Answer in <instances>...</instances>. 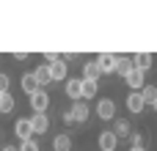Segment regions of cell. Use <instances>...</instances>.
I'll use <instances>...</instances> for the list:
<instances>
[{
    "mask_svg": "<svg viewBox=\"0 0 157 151\" xmlns=\"http://www.w3.org/2000/svg\"><path fill=\"white\" fill-rule=\"evenodd\" d=\"M116 146H119V138L113 135V129H105L99 135V151H116Z\"/></svg>",
    "mask_w": 157,
    "mask_h": 151,
    "instance_id": "9c48e42d",
    "label": "cell"
},
{
    "mask_svg": "<svg viewBox=\"0 0 157 151\" xmlns=\"http://www.w3.org/2000/svg\"><path fill=\"white\" fill-rule=\"evenodd\" d=\"M17 107V102H14V96L11 94H0V113L6 116V113H11Z\"/></svg>",
    "mask_w": 157,
    "mask_h": 151,
    "instance_id": "d6986e66",
    "label": "cell"
},
{
    "mask_svg": "<svg viewBox=\"0 0 157 151\" xmlns=\"http://www.w3.org/2000/svg\"><path fill=\"white\" fill-rule=\"evenodd\" d=\"M141 96H144V102H146V105H155V102H157V88L146 83V85H144V91H141Z\"/></svg>",
    "mask_w": 157,
    "mask_h": 151,
    "instance_id": "44dd1931",
    "label": "cell"
},
{
    "mask_svg": "<svg viewBox=\"0 0 157 151\" xmlns=\"http://www.w3.org/2000/svg\"><path fill=\"white\" fill-rule=\"evenodd\" d=\"M97 116H99L102 121H113V118H116V105H113V99H99V102H97Z\"/></svg>",
    "mask_w": 157,
    "mask_h": 151,
    "instance_id": "3957f363",
    "label": "cell"
},
{
    "mask_svg": "<svg viewBox=\"0 0 157 151\" xmlns=\"http://www.w3.org/2000/svg\"><path fill=\"white\" fill-rule=\"evenodd\" d=\"M30 124H33V132H36V135H47V129H50V118H47V113H33Z\"/></svg>",
    "mask_w": 157,
    "mask_h": 151,
    "instance_id": "30bf717a",
    "label": "cell"
},
{
    "mask_svg": "<svg viewBox=\"0 0 157 151\" xmlns=\"http://www.w3.org/2000/svg\"><path fill=\"white\" fill-rule=\"evenodd\" d=\"M152 110H155V113H157V102H155V105H152Z\"/></svg>",
    "mask_w": 157,
    "mask_h": 151,
    "instance_id": "4316f807",
    "label": "cell"
},
{
    "mask_svg": "<svg viewBox=\"0 0 157 151\" xmlns=\"http://www.w3.org/2000/svg\"><path fill=\"white\" fill-rule=\"evenodd\" d=\"M132 69H135V58H124V55H121V61H119V74L127 77Z\"/></svg>",
    "mask_w": 157,
    "mask_h": 151,
    "instance_id": "ffe728a7",
    "label": "cell"
},
{
    "mask_svg": "<svg viewBox=\"0 0 157 151\" xmlns=\"http://www.w3.org/2000/svg\"><path fill=\"white\" fill-rule=\"evenodd\" d=\"M58 61H63V55H58V52H44V66H55Z\"/></svg>",
    "mask_w": 157,
    "mask_h": 151,
    "instance_id": "7402d4cb",
    "label": "cell"
},
{
    "mask_svg": "<svg viewBox=\"0 0 157 151\" xmlns=\"http://www.w3.org/2000/svg\"><path fill=\"white\" fill-rule=\"evenodd\" d=\"M72 116H75V121H77V124H86V121H88V116H91V110H88V105H86V102H75V105H72Z\"/></svg>",
    "mask_w": 157,
    "mask_h": 151,
    "instance_id": "7c38bea8",
    "label": "cell"
},
{
    "mask_svg": "<svg viewBox=\"0 0 157 151\" xmlns=\"http://www.w3.org/2000/svg\"><path fill=\"white\" fill-rule=\"evenodd\" d=\"M63 124H69V127H72V124H77V121H75V116H72V107H69V110H63Z\"/></svg>",
    "mask_w": 157,
    "mask_h": 151,
    "instance_id": "d4e9b609",
    "label": "cell"
},
{
    "mask_svg": "<svg viewBox=\"0 0 157 151\" xmlns=\"http://www.w3.org/2000/svg\"><path fill=\"white\" fill-rule=\"evenodd\" d=\"M97 91H99V83H94V80H83V99H94Z\"/></svg>",
    "mask_w": 157,
    "mask_h": 151,
    "instance_id": "ac0fdd59",
    "label": "cell"
},
{
    "mask_svg": "<svg viewBox=\"0 0 157 151\" xmlns=\"http://www.w3.org/2000/svg\"><path fill=\"white\" fill-rule=\"evenodd\" d=\"M152 63H155V55H152V52H138V55H135V69L149 72V69H152Z\"/></svg>",
    "mask_w": 157,
    "mask_h": 151,
    "instance_id": "4fadbf2b",
    "label": "cell"
},
{
    "mask_svg": "<svg viewBox=\"0 0 157 151\" xmlns=\"http://www.w3.org/2000/svg\"><path fill=\"white\" fill-rule=\"evenodd\" d=\"M33 74H36V80H39V85H41V88L52 83V72H50V66H44V63H41V66H36V69H33Z\"/></svg>",
    "mask_w": 157,
    "mask_h": 151,
    "instance_id": "9a60e30c",
    "label": "cell"
},
{
    "mask_svg": "<svg viewBox=\"0 0 157 151\" xmlns=\"http://www.w3.org/2000/svg\"><path fill=\"white\" fill-rule=\"evenodd\" d=\"M52 72V83H66L69 80V69H66V61H58L55 66H50Z\"/></svg>",
    "mask_w": 157,
    "mask_h": 151,
    "instance_id": "8fae6325",
    "label": "cell"
},
{
    "mask_svg": "<svg viewBox=\"0 0 157 151\" xmlns=\"http://www.w3.org/2000/svg\"><path fill=\"white\" fill-rule=\"evenodd\" d=\"M124 105H127V110H130V113H135V116H138V113H144V107H146V102H144L141 91H130V96H127V102H124Z\"/></svg>",
    "mask_w": 157,
    "mask_h": 151,
    "instance_id": "ba28073f",
    "label": "cell"
},
{
    "mask_svg": "<svg viewBox=\"0 0 157 151\" xmlns=\"http://www.w3.org/2000/svg\"><path fill=\"white\" fill-rule=\"evenodd\" d=\"M113 135H116V138H130V135H132V127H130V121H124V118H116V124H113Z\"/></svg>",
    "mask_w": 157,
    "mask_h": 151,
    "instance_id": "2e32d148",
    "label": "cell"
},
{
    "mask_svg": "<svg viewBox=\"0 0 157 151\" xmlns=\"http://www.w3.org/2000/svg\"><path fill=\"white\" fill-rule=\"evenodd\" d=\"M8 85H11L8 74H6V72H0V94H8Z\"/></svg>",
    "mask_w": 157,
    "mask_h": 151,
    "instance_id": "cb8c5ba5",
    "label": "cell"
},
{
    "mask_svg": "<svg viewBox=\"0 0 157 151\" xmlns=\"http://www.w3.org/2000/svg\"><path fill=\"white\" fill-rule=\"evenodd\" d=\"M19 151H41V146H39V140H25L19 146Z\"/></svg>",
    "mask_w": 157,
    "mask_h": 151,
    "instance_id": "603a6c76",
    "label": "cell"
},
{
    "mask_svg": "<svg viewBox=\"0 0 157 151\" xmlns=\"http://www.w3.org/2000/svg\"><path fill=\"white\" fill-rule=\"evenodd\" d=\"M3 151H19V149H14V146H3Z\"/></svg>",
    "mask_w": 157,
    "mask_h": 151,
    "instance_id": "484cf974",
    "label": "cell"
},
{
    "mask_svg": "<svg viewBox=\"0 0 157 151\" xmlns=\"http://www.w3.org/2000/svg\"><path fill=\"white\" fill-rule=\"evenodd\" d=\"M52 149L55 151H72V138H69V135H55Z\"/></svg>",
    "mask_w": 157,
    "mask_h": 151,
    "instance_id": "e0dca14e",
    "label": "cell"
},
{
    "mask_svg": "<svg viewBox=\"0 0 157 151\" xmlns=\"http://www.w3.org/2000/svg\"><path fill=\"white\" fill-rule=\"evenodd\" d=\"M102 74V69H99V63L97 61H88V63H83V80H94L97 83V77Z\"/></svg>",
    "mask_w": 157,
    "mask_h": 151,
    "instance_id": "5bb4252c",
    "label": "cell"
},
{
    "mask_svg": "<svg viewBox=\"0 0 157 151\" xmlns=\"http://www.w3.org/2000/svg\"><path fill=\"white\" fill-rule=\"evenodd\" d=\"M66 96H69L72 102H83V80L69 77V80H66Z\"/></svg>",
    "mask_w": 157,
    "mask_h": 151,
    "instance_id": "5b68a950",
    "label": "cell"
},
{
    "mask_svg": "<svg viewBox=\"0 0 157 151\" xmlns=\"http://www.w3.org/2000/svg\"><path fill=\"white\" fill-rule=\"evenodd\" d=\"M130 151H146V149H130Z\"/></svg>",
    "mask_w": 157,
    "mask_h": 151,
    "instance_id": "83f0119b",
    "label": "cell"
},
{
    "mask_svg": "<svg viewBox=\"0 0 157 151\" xmlns=\"http://www.w3.org/2000/svg\"><path fill=\"white\" fill-rule=\"evenodd\" d=\"M30 107H33V113H47V107H50V96H47L44 88H41L39 94L30 96Z\"/></svg>",
    "mask_w": 157,
    "mask_h": 151,
    "instance_id": "52a82bcc",
    "label": "cell"
},
{
    "mask_svg": "<svg viewBox=\"0 0 157 151\" xmlns=\"http://www.w3.org/2000/svg\"><path fill=\"white\" fill-rule=\"evenodd\" d=\"M19 85H22V91L28 94V99H30L33 94H39V91H41V85H39V80H36V74H33V72H30V74H22Z\"/></svg>",
    "mask_w": 157,
    "mask_h": 151,
    "instance_id": "8992f818",
    "label": "cell"
},
{
    "mask_svg": "<svg viewBox=\"0 0 157 151\" xmlns=\"http://www.w3.org/2000/svg\"><path fill=\"white\" fill-rule=\"evenodd\" d=\"M124 83H127L132 91H144V85H146V72H141V69H132V72L124 77Z\"/></svg>",
    "mask_w": 157,
    "mask_h": 151,
    "instance_id": "277c9868",
    "label": "cell"
},
{
    "mask_svg": "<svg viewBox=\"0 0 157 151\" xmlns=\"http://www.w3.org/2000/svg\"><path fill=\"white\" fill-rule=\"evenodd\" d=\"M119 61H121V55H110V52L97 55V63H99L102 74H113V72H119Z\"/></svg>",
    "mask_w": 157,
    "mask_h": 151,
    "instance_id": "6da1fadb",
    "label": "cell"
},
{
    "mask_svg": "<svg viewBox=\"0 0 157 151\" xmlns=\"http://www.w3.org/2000/svg\"><path fill=\"white\" fill-rule=\"evenodd\" d=\"M14 135L25 143V140H33V124H30V118H17V124H14Z\"/></svg>",
    "mask_w": 157,
    "mask_h": 151,
    "instance_id": "7a4b0ae2",
    "label": "cell"
}]
</instances>
